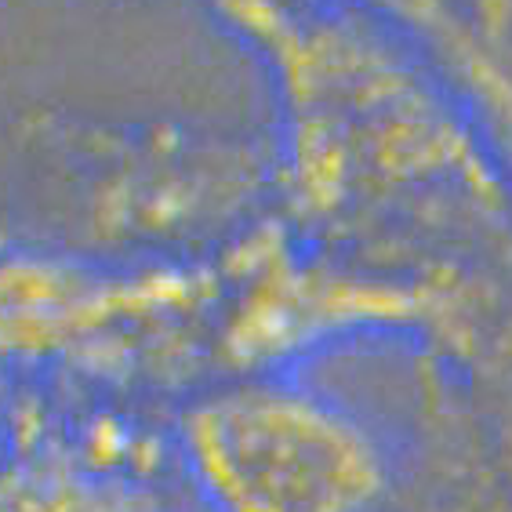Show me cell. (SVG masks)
<instances>
[{
	"instance_id": "cell-1",
	"label": "cell",
	"mask_w": 512,
	"mask_h": 512,
	"mask_svg": "<svg viewBox=\"0 0 512 512\" xmlns=\"http://www.w3.org/2000/svg\"><path fill=\"white\" fill-rule=\"evenodd\" d=\"M182 458L211 512H378L393 491L382 436L295 378L204 396L182 422Z\"/></svg>"
}]
</instances>
